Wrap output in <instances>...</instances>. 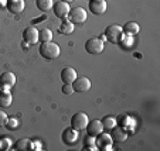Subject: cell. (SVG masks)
Here are the masks:
<instances>
[{"mask_svg": "<svg viewBox=\"0 0 160 151\" xmlns=\"http://www.w3.org/2000/svg\"><path fill=\"white\" fill-rule=\"evenodd\" d=\"M78 139V130H75L74 127H67L62 133V141L65 144H74Z\"/></svg>", "mask_w": 160, "mask_h": 151, "instance_id": "14", "label": "cell"}, {"mask_svg": "<svg viewBox=\"0 0 160 151\" xmlns=\"http://www.w3.org/2000/svg\"><path fill=\"white\" fill-rule=\"evenodd\" d=\"M61 2H67V3H71L72 0H61Z\"/></svg>", "mask_w": 160, "mask_h": 151, "instance_id": "31", "label": "cell"}, {"mask_svg": "<svg viewBox=\"0 0 160 151\" xmlns=\"http://www.w3.org/2000/svg\"><path fill=\"white\" fill-rule=\"evenodd\" d=\"M36 6L40 12H48V10L52 9L54 6V2L52 0H36Z\"/></svg>", "mask_w": 160, "mask_h": 151, "instance_id": "20", "label": "cell"}, {"mask_svg": "<svg viewBox=\"0 0 160 151\" xmlns=\"http://www.w3.org/2000/svg\"><path fill=\"white\" fill-rule=\"evenodd\" d=\"M52 10H54V14L55 17L58 18H67L68 17V13H70V3L67 2H57V3L52 6Z\"/></svg>", "mask_w": 160, "mask_h": 151, "instance_id": "9", "label": "cell"}, {"mask_svg": "<svg viewBox=\"0 0 160 151\" xmlns=\"http://www.w3.org/2000/svg\"><path fill=\"white\" fill-rule=\"evenodd\" d=\"M52 40V31L50 28H42L38 31V41L45 42V41H51Z\"/></svg>", "mask_w": 160, "mask_h": 151, "instance_id": "22", "label": "cell"}, {"mask_svg": "<svg viewBox=\"0 0 160 151\" xmlns=\"http://www.w3.org/2000/svg\"><path fill=\"white\" fill-rule=\"evenodd\" d=\"M89 123V119H88V115L84 112H78L71 117V127H74L75 130H84L87 124Z\"/></svg>", "mask_w": 160, "mask_h": 151, "instance_id": "5", "label": "cell"}, {"mask_svg": "<svg viewBox=\"0 0 160 151\" xmlns=\"http://www.w3.org/2000/svg\"><path fill=\"white\" fill-rule=\"evenodd\" d=\"M113 130V133L111 134L112 136V139L115 140V141H118V143H123V141H126V139H128V133L125 131V129L123 127H113L112 129Z\"/></svg>", "mask_w": 160, "mask_h": 151, "instance_id": "17", "label": "cell"}, {"mask_svg": "<svg viewBox=\"0 0 160 151\" xmlns=\"http://www.w3.org/2000/svg\"><path fill=\"white\" fill-rule=\"evenodd\" d=\"M106 0H91L89 3V10L94 14H103L106 12Z\"/></svg>", "mask_w": 160, "mask_h": 151, "instance_id": "13", "label": "cell"}, {"mask_svg": "<svg viewBox=\"0 0 160 151\" xmlns=\"http://www.w3.org/2000/svg\"><path fill=\"white\" fill-rule=\"evenodd\" d=\"M101 121L103 124V129H108V130H112L115 126H118V120L115 117H112V116H105Z\"/></svg>", "mask_w": 160, "mask_h": 151, "instance_id": "21", "label": "cell"}, {"mask_svg": "<svg viewBox=\"0 0 160 151\" xmlns=\"http://www.w3.org/2000/svg\"><path fill=\"white\" fill-rule=\"evenodd\" d=\"M74 28H75V24H74V23H71L68 18H64V21L61 23L58 31H60L61 34H71L74 31Z\"/></svg>", "mask_w": 160, "mask_h": 151, "instance_id": "19", "label": "cell"}, {"mask_svg": "<svg viewBox=\"0 0 160 151\" xmlns=\"http://www.w3.org/2000/svg\"><path fill=\"white\" fill-rule=\"evenodd\" d=\"M13 102L9 88H0V107H9Z\"/></svg>", "mask_w": 160, "mask_h": 151, "instance_id": "16", "label": "cell"}, {"mask_svg": "<svg viewBox=\"0 0 160 151\" xmlns=\"http://www.w3.org/2000/svg\"><path fill=\"white\" fill-rule=\"evenodd\" d=\"M74 92H79V93H85L91 89V81L87 76H77V79L72 82Z\"/></svg>", "mask_w": 160, "mask_h": 151, "instance_id": "7", "label": "cell"}, {"mask_svg": "<svg viewBox=\"0 0 160 151\" xmlns=\"http://www.w3.org/2000/svg\"><path fill=\"white\" fill-rule=\"evenodd\" d=\"M6 7L10 13H13V14H18V13H21L23 10H24L26 3H24V0H7Z\"/></svg>", "mask_w": 160, "mask_h": 151, "instance_id": "12", "label": "cell"}, {"mask_svg": "<svg viewBox=\"0 0 160 151\" xmlns=\"http://www.w3.org/2000/svg\"><path fill=\"white\" fill-rule=\"evenodd\" d=\"M0 147L3 148V150H10V147H13V145H12V141H10L9 139H2Z\"/></svg>", "mask_w": 160, "mask_h": 151, "instance_id": "28", "label": "cell"}, {"mask_svg": "<svg viewBox=\"0 0 160 151\" xmlns=\"http://www.w3.org/2000/svg\"><path fill=\"white\" fill-rule=\"evenodd\" d=\"M122 30L125 31V34L126 35H136V34H139L140 31V27L138 23H135V21H129V23H126V24L122 27Z\"/></svg>", "mask_w": 160, "mask_h": 151, "instance_id": "18", "label": "cell"}, {"mask_svg": "<svg viewBox=\"0 0 160 151\" xmlns=\"http://www.w3.org/2000/svg\"><path fill=\"white\" fill-rule=\"evenodd\" d=\"M7 4V0H0V7H4Z\"/></svg>", "mask_w": 160, "mask_h": 151, "instance_id": "30", "label": "cell"}, {"mask_svg": "<svg viewBox=\"0 0 160 151\" xmlns=\"http://www.w3.org/2000/svg\"><path fill=\"white\" fill-rule=\"evenodd\" d=\"M7 115L3 112V110H0V127H4L6 126V123H7Z\"/></svg>", "mask_w": 160, "mask_h": 151, "instance_id": "29", "label": "cell"}, {"mask_svg": "<svg viewBox=\"0 0 160 151\" xmlns=\"http://www.w3.org/2000/svg\"><path fill=\"white\" fill-rule=\"evenodd\" d=\"M87 131H88V136H92V137H97L99 133L103 131V124L101 120H92L87 124Z\"/></svg>", "mask_w": 160, "mask_h": 151, "instance_id": "11", "label": "cell"}, {"mask_svg": "<svg viewBox=\"0 0 160 151\" xmlns=\"http://www.w3.org/2000/svg\"><path fill=\"white\" fill-rule=\"evenodd\" d=\"M87 17H88V14L85 12V9H82V7H74V9L70 10L67 18L71 23H74V24H82V23L87 21Z\"/></svg>", "mask_w": 160, "mask_h": 151, "instance_id": "4", "label": "cell"}, {"mask_svg": "<svg viewBox=\"0 0 160 151\" xmlns=\"http://www.w3.org/2000/svg\"><path fill=\"white\" fill-rule=\"evenodd\" d=\"M38 52L44 59H55V58L60 57L61 50H60V45L55 44V42L45 41V42H41V45H40V48H38Z\"/></svg>", "mask_w": 160, "mask_h": 151, "instance_id": "1", "label": "cell"}, {"mask_svg": "<svg viewBox=\"0 0 160 151\" xmlns=\"http://www.w3.org/2000/svg\"><path fill=\"white\" fill-rule=\"evenodd\" d=\"M112 143H113L112 136L108 133H103V131L98 134L97 140H95V144L99 150H112Z\"/></svg>", "mask_w": 160, "mask_h": 151, "instance_id": "6", "label": "cell"}, {"mask_svg": "<svg viewBox=\"0 0 160 151\" xmlns=\"http://www.w3.org/2000/svg\"><path fill=\"white\" fill-rule=\"evenodd\" d=\"M122 35H123L122 26H118V24L108 26L106 30H105V34H103V37H105L108 41H111V42H119V40H121Z\"/></svg>", "mask_w": 160, "mask_h": 151, "instance_id": "3", "label": "cell"}, {"mask_svg": "<svg viewBox=\"0 0 160 151\" xmlns=\"http://www.w3.org/2000/svg\"><path fill=\"white\" fill-rule=\"evenodd\" d=\"M103 40L98 38V37H92V38H88L85 42V51L91 55H98L103 51Z\"/></svg>", "mask_w": 160, "mask_h": 151, "instance_id": "2", "label": "cell"}, {"mask_svg": "<svg viewBox=\"0 0 160 151\" xmlns=\"http://www.w3.org/2000/svg\"><path fill=\"white\" fill-rule=\"evenodd\" d=\"M23 41L30 44V45L38 42V30L36 27H33V26L24 28V31H23Z\"/></svg>", "mask_w": 160, "mask_h": 151, "instance_id": "8", "label": "cell"}, {"mask_svg": "<svg viewBox=\"0 0 160 151\" xmlns=\"http://www.w3.org/2000/svg\"><path fill=\"white\" fill-rule=\"evenodd\" d=\"M16 83V75L10 71H6L0 75V88H13Z\"/></svg>", "mask_w": 160, "mask_h": 151, "instance_id": "10", "label": "cell"}, {"mask_svg": "<svg viewBox=\"0 0 160 151\" xmlns=\"http://www.w3.org/2000/svg\"><path fill=\"white\" fill-rule=\"evenodd\" d=\"M62 93H64V95H72V93H74L72 83H64V86H62Z\"/></svg>", "mask_w": 160, "mask_h": 151, "instance_id": "27", "label": "cell"}, {"mask_svg": "<svg viewBox=\"0 0 160 151\" xmlns=\"http://www.w3.org/2000/svg\"><path fill=\"white\" fill-rule=\"evenodd\" d=\"M77 76H78L77 75V71L71 67H67L61 71V81H62L64 83H72L77 79Z\"/></svg>", "mask_w": 160, "mask_h": 151, "instance_id": "15", "label": "cell"}, {"mask_svg": "<svg viewBox=\"0 0 160 151\" xmlns=\"http://www.w3.org/2000/svg\"><path fill=\"white\" fill-rule=\"evenodd\" d=\"M119 42H121V44L125 47V48H130V47L133 45V37L123 34V35L121 37V40H119Z\"/></svg>", "mask_w": 160, "mask_h": 151, "instance_id": "24", "label": "cell"}, {"mask_svg": "<svg viewBox=\"0 0 160 151\" xmlns=\"http://www.w3.org/2000/svg\"><path fill=\"white\" fill-rule=\"evenodd\" d=\"M31 144V140L30 139H20L14 143V148L16 150H28Z\"/></svg>", "mask_w": 160, "mask_h": 151, "instance_id": "23", "label": "cell"}, {"mask_svg": "<svg viewBox=\"0 0 160 151\" xmlns=\"http://www.w3.org/2000/svg\"><path fill=\"white\" fill-rule=\"evenodd\" d=\"M84 150H98L97 144H95V140L92 136H88L87 139H85V147Z\"/></svg>", "mask_w": 160, "mask_h": 151, "instance_id": "25", "label": "cell"}, {"mask_svg": "<svg viewBox=\"0 0 160 151\" xmlns=\"http://www.w3.org/2000/svg\"><path fill=\"white\" fill-rule=\"evenodd\" d=\"M6 127L9 129V130H16L18 127V120L17 119H14V117H12V119H7V123H6Z\"/></svg>", "mask_w": 160, "mask_h": 151, "instance_id": "26", "label": "cell"}]
</instances>
